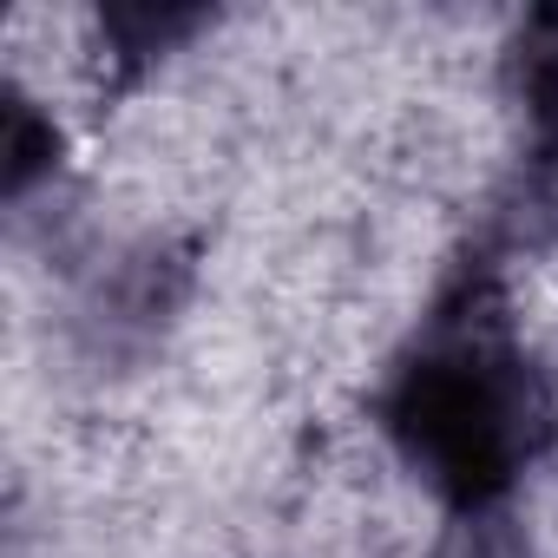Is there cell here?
<instances>
[{"label":"cell","mask_w":558,"mask_h":558,"mask_svg":"<svg viewBox=\"0 0 558 558\" xmlns=\"http://www.w3.org/2000/svg\"><path fill=\"white\" fill-rule=\"evenodd\" d=\"M53 165V125H40V112L27 106V99H14L8 106V184L21 191L34 171H47Z\"/></svg>","instance_id":"obj_2"},{"label":"cell","mask_w":558,"mask_h":558,"mask_svg":"<svg viewBox=\"0 0 558 558\" xmlns=\"http://www.w3.org/2000/svg\"><path fill=\"white\" fill-rule=\"evenodd\" d=\"M395 427L453 499H486L512 480V401L480 362H421L395 395Z\"/></svg>","instance_id":"obj_1"}]
</instances>
